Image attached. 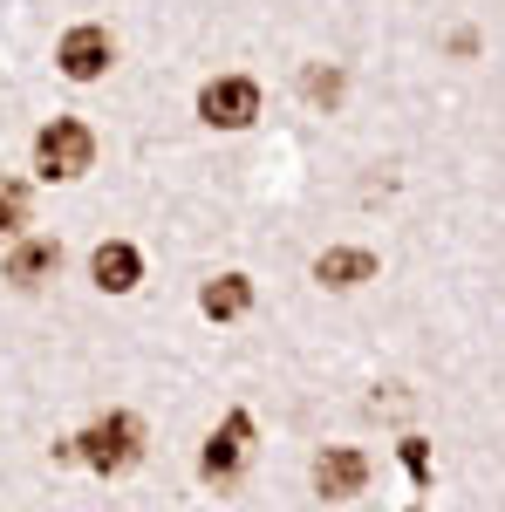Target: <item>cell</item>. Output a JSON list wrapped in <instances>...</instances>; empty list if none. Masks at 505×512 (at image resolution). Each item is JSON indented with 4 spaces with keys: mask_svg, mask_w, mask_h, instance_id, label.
<instances>
[{
    "mask_svg": "<svg viewBox=\"0 0 505 512\" xmlns=\"http://www.w3.org/2000/svg\"><path fill=\"white\" fill-rule=\"evenodd\" d=\"M69 458H82L89 472H103V478H117L144 458V424H137L130 410H110V417H96V424L69 444Z\"/></svg>",
    "mask_w": 505,
    "mask_h": 512,
    "instance_id": "cell-1",
    "label": "cell"
},
{
    "mask_svg": "<svg viewBox=\"0 0 505 512\" xmlns=\"http://www.w3.org/2000/svg\"><path fill=\"white\" fill-rule=\"evenodd\" d=\"M96 164V137H89V123H76V117H55L48 130L35 137V171L41 178H82Z\"/></svg>",
    "mask_w": 505,
    "mask_h": 512,
    "instance_id": "cell-2",
    "label": "cell"
},
{
    "mask_svg": "<svg viewBox=\"0 0 505 512\" xmlns=\"http://www.w3.org/2000/svg\"><path fill=\"white\" fill-rule=\"evenodd\" d=\"M246 458H253V417H246V410H233L219 431L205 437V451H198V478L226 492V485H239Z\"/></svg>",
    "mask_w": 505,
    "mask_h": 512,
    "instance_id": "cell-3",
    "label": "cell"
},
{
    "mask_svg": "<svg viewBox=\"0 0 505 512\" xmlns=\"http://www.w3.org/2000/svg\"><path fill=\"white\" fill-rule=\"evenodd\" d=\"M198 117L212 123V130H246V123L260 117V82L253 76H219L198 89Z\"/></svg>",
    "mask_w": 505,
    "mask_h": 512,
    "instance_id": "cell-4",
    "label": "cell"
},
{
    "mask_svg": "<svg viewBox=\"0 0 505 512\" xmlns=\"http://www.w3.org/2000/svg\"><path fill=\"white\" fill-rule=\"evenodd\" d=\"M55 62H62V76H69V82H96L110 62H117V41H110V28L82 21V28H69V35H62Z\"/></svg>",
    "mask_w": 505,
    "mask_h": 512,
    "instance_id": "cell-5",
    "label": "cell"
},
{
    "mask_svg": "<svg viewBox=\"0 0 505 512\" xmlns=\"http://www.w3.org/2000/svg\"><path fill=\"white\" fill-rule=\"evenodd\" d=\"M362 485H369V458H362V451L328 444V451L314 458V492H321V499H355Z\"/></svg>",
    "mask_w": 505,
    "mask_h": 512,
    "instance_id": "cell-6",
    "label": "cell"
},
{
    "mask_svg": "<svg viewBox=\"0 0 505 512\" xmlns=\"http://www.w3.org/2000/svg\"><path fill=\"white\" fill-rule=\"evenodd\" d=\"M89 274H96L103 294H130V287L144 280V260H137V246H130V239H103V246H96V260H89Z\"/></svg>",
    "mask_w": 505,
    "mask_h": 512,
    "instance_id": "cell-7",
    "label": "cell"
},
{
    "mask_svg": "<svg viewBox=\"0 0 505 512\" xmlns=\"http://www.w3.org/2000/svg\"><path fill=\"white\" fill-rule=\"evenodd\" d=\"M55 274H62V246H55V239H21V246L7 253V280H14V287H48Z\"/></svg>",
    "mask_w": 505,
    "mask_h": 512,
    "instance_id": "cell-8",
    "label": "cell"
},
{
    "mask_svg": "<svg viewBox=\"0 0 505 512\" xmlns=\"http://www.w3.org/2000/svg\"><path fill=\"white\" fill-rule=\"evenodd\" d=\"M314 280L321 287H362V280H376V253H362V246H328L321 260H314Z\"/></svg>",
    "mask_w": 505,
    "mask_h": 512,
    "instance_id": "cell-9",
    "label": "cell"
},
{
    "mask_svg": "<svg viewBox=\"0 0 505 512\" xmlns=\"http://www.w3.org/2000/svg\"><path fill=\"white\" fill-rule=\"evenodd\" d=\"M198 308H205L212 321H239L246 308H253V280H246V274H219V280H205V287H198Z\"/></svg>",
    "mask_w": 505,
    "mask_h": 512,
    "instance_id": "cell-10",
    "label": "cell"
},
{
    "mask_svg": "<svg viewBox=\"0 0 505 512\" xmlns=\"http://www.w3.org/2000/svg\"><path fill=\"white\" fill-rule=\"evenodd\" d=\"M28 226V185H14V178H0V239L21 233Z\"/></svg>",
    "mask_w": 505,
    "mask_h": 512,
    "instance_id": "cell-11",
    "label": "cell"
},
{
    "mask_svg": "<svg viewBox=\"0 0 505 512\" xmlns=\"http://www.w3.org/2000/svg\"><path fill=\"white\" fill-rule=\"evenodd\" d=\"M308 96L314 103H335V96H342V76H335V69H308Z\"/></svg>",
    "mask_w": 505,
    "mask_h": 512,
    "instance_id": "cell-12",
    "label": "cell"
},
{
    "mask_svg": "<svg viewBox=\"0 0 505 512\" xmlns=\"http://www.w3.org/2000/svg\"><path fill=\"white\" fill-rule=\"evenodd\" d=\"M403 465H410V472H417V478H430V458H424V444H417V437L403 444Z\"/></svg>",
    "mask_w": 505,
    "mask_h": 512,
    "instance_id": "cell-13",
    "label": "cell"
}]
</instances>
